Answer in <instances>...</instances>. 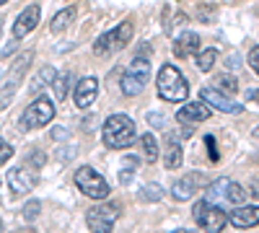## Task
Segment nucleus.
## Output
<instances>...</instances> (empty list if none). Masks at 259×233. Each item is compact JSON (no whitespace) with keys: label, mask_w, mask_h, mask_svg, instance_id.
<instances>
[{"label":"nucleus","mask_w":259,"mask_h":233,"mask_svg":"<svg viewBox=\"0 0 259 233\" xmlns=\"http://www.w3.org/2000/svg\"><path fill=\"white\" fill-rule=\"evenodd\" d=\"M104 143L114 148V151H124V148H130L135 143V122L130 119L127 114H112V117H106L104 122Z\"/></svg>","instance_id":"f257e3e1"},{"label":"nucleus","mask_w":259,"mask_h":233,"mask_svg":"<svg viewBox=\"0 0 259 233\" xmlns=\"http://www.w3.org/2000/svg\"><path fill=\"white\" fill-rule=\"evenodd\" d=\"M156 88H158V96L171 104L187 101V96H189V83L182 75V70H177L174 65H161L158 78H156Z\"/></svg>","instance_id":"f03ea898"},{"label":"nucleus","mask_w":259,"mask_h":233,"mask_svg":"<svg viewBox=\"0 0 259 233\" xmlns=\"http://www.w3.org/2000/svg\"><path fill=\"white\" fill-rule=\"evenodd\" d=\"M133 21H122V24H117L114 29H109L106 34H101L96 41H94V55L99 57H106V55H114V52H122L127 44H130V39H133Z\"/></svg>","instance_id":"7ed1b4c3"},{"label":"nucleus","mask_w":259,"mask_h":233,"mask_svg":"<svg viewBox=\"0 0 259 233\" xmlns=\"http://www.w3.org/2000/svg\"><path fill=\"white\" fill-rule=\"evenodd\" d=\"M246 200V189L233 181L228 176H221L207 184V202L212 205H233V207H241Z\"/></svg>","instance_id":"20e7f679"},{"label":"nucleus","mask_w":259,"mask_h":233,"mask_svg":"<svg viewBox=\"0 0 259 233\" xmlns=\"http://www.w3.org/2000/svg\"><path fill=\"white\" fill-rule=\"evenodd\" d=\"M148 80H150V60L148 57H135L133 62H130V68L122 73L119 88H122L124 96H138L148 86Z\"/></svg>","instance_id":"39448f33"},{"label":"nucleus","mask_w":259,"mask_h":233,"mask_svg":"<svg viewBox=\"0 0 259 233\" xmlns=\"http://www.w3.org/2000/svg\"><path fill=\"white\" fill-rule=\"evenodd\" d=\"M192 215L197 220V225L205 233H221L228 225V215L221 205H212L207 200H197V205L192 207Z\"/></svg>","instance_id":"423d86ee"},{"label":"nucleus","mask_w":259,"mask_h":233,"mask_svg":"<svg viewBox=\"0 0 259 233\" xmlns=\"http://www.w3.org/2000/svg\"><path fill=\"white\" fill-rule=\"evenodd\" d=\"M52 117H55V101L50 96H36L21 114V127L24 130H39V127H47Z\"/></svg>","instance_id":"0eeeda50"},{"label":"nucleus","mask_w":259,"mask_h":233,"mask_svg":"<svg viewBox=\"0 0 259 233\" xmlns=\"http://www.w3.org/2000/svg\"><path fill=\"white\" fill-rule=\"evenodd\" d=\"M75 187L89 200H106V197H109V192H112L109 184H106V179L99 171H94L91 166H80L78 171H75Z\"/></svg>","instance_id":"6e6552de"},{"label":"nucleus","mask_w":259,"mask_h":233,"mask_svg":"<svg viewBox=\"0 0 259 233\" xmlns=\"http://www.w3.org/2000/svg\"><path fill=\"white\" fill-rule=\"evenodd\" d=\"M117 218H119V205H114V202L96 205V207L89 210V215H85V220H89V228H91L94 233H112Z\"/></svg>","instance_id":"1a4fd4ad"},{"label":"nucleus","mask_w":259,"mask_h":233,"mask_svg":"<svg viewBox=\"0 0 259 233\" xmlns=\"http://www.w3.org/2000/svg\"><path fill=\"white\" fill-rule=\"evenodd\" d=\"M31 60H34V52H24L18 60H16V65H13V73H11V78L6 80V86L0 88V112H3L8 104L13 101V96H16V91H18V86H21V80H24V73H26V68L31 65Z\"/></svg>","instance_id":"9d476101"},{"label":"nucleus","mask_w":259,"mask_h":233,"mask_svg":"<svg viewBox=\"0 0 259 233\" xmlns=\"http://www.w3.org/2000/svg\"><path fill=\"white\" fill-rule=\"evenodd\" d=\"M207 184H210V176H207V174H202V171H189V174H184L182 179L174 181V187H171V197H174L177 202H187V200L194 197V192H197V189H202V187H207Z\"/></svg>","instance_id":"9b49d317"},{"label":"nucleus","mask_w":259,"mask_h":233,"mask_svg":"<svg viewBox=\"0 0 259 233\" xmlns=\"http://www.w3.org/2000/svg\"><path fill=\"white\" fill-rule=\"evenodd\" d=\"M200 96H202V101L207 104L210 109H218V112H226V114H239V112H244V107H241L239 101H233L228 94L212 88V86H205V88L200 91Z\"/></svg>","instance_id":"f8f14e48"},{"label":"nucleus","mask_w":259,"mask_h":233,"mask_svg":"<svg viewBox=\"0 0 259 233\" xmlns=\"http://www.w3.org/2000/svg\"><path fill=\"white\" fill-rule=\"evenodd\" d=\"M6 179H8V189H11V195H16V197L29 195L31 189L36 187V174H34V171H29L26 166H16V168H11V174H8Z\"/></svg>","instance_id":"ddd939ff"},{"label":"nucleus","mask_w":259,"mask_h":233,"mask_svg":"<svg viewBox=\"0 0 259 233\" xmlns=\"http://www.w3.org/2000/svg\"><path fill=\"white\" fill-rule=\"evenodd\" d=\"M39 18H41L39 6H36V3H34V6H26L24 11L18 13V18L13 21V39L21 41L26 34H31V31L39 26Z\"/></svg>","instance_id":"4468645a"},{"label":"nucleus","mask_w":259,"mask_h":233,"mask_svg":"<svg viewBox=\"0 0 259 233\" xmlns=\"http://www.w3.org/2000/svg\"><path fill=\"white\" fill-rule=\"evenodd\" d=\"M96 94H99V80H96V75H85V78L78 80V86H75L73 104H75L78 109H89V107H94Z\"/></svg>","instance_id":"2eb2a0df"},{"label":"nucleus","mask_w":259,"mask_h":233,"mask_svg":"<svg viewBox=\"0 0 259 233\" xmlns=\"http://www.w3.org/2000/svg\"><path fill=\"white\" fill-rule=\"evenodd\" d=\"M210 117H212V109L202 99L184 104V107L177 112V122H182V124H200V122H207Z\"/></svg>","instance_id":"dca6fc26"},{"label":"nucleus","mask_w":259,"mask_h":233,"mask_svg":"<svg viewBox=\"0 0 259 233\" xmlns=\"http://www.w3.org/2000/svg\"><path fill=\"white\" fill-rule=\"evenodd\" d=\"M228 223L241 228V230H249L254 225H259V205H241L236 207L233 213L228 215Z\"/></svg>","instance_id":"f3484780"},{"label":"nucleus","mask_w":259,"mask_h":233,"mask_svg":"<svg viewBox=\"0 0 259 233\" xmlns=\"http://www.w3.org/2000/svg\"><path fill=\"white\" fill-rule=\"evenodd\" d=\"M197 50H200V34L182 31L174 39V55L177 57H192V55H197Z\"/></svg>","instance_id":"a211bd4d"},{"label":"nucleus","mask_w":259,"mask_h":233,"mask_svg":"<svg viewBox=\"0 0 259 233\" xmlns=\"http://www.w3.org/2000/svg\"><path fill=\"white\" fill-rule=\"evenodd\" d=\"M55 75H57V73H55V68H52V65H45V68H41V70L34 75V80L29 83V94H31V96H39L47 86H52Z\"/></svg>","instance_id":"6ab92c4d"},{"label":"nucleus","mask_w":259,"mask_h":233,"mask_svg":"<svg viewBox=\"0 0 259 233\" xmlns=\"http://www.w3.org/2000/svg\"><path fill=\"white\" fill-rule=\"evenodd\" d=\"M73 21H75V6H68V8H62L60 13H55V18L50 21V31L52 34H62L68 26H73Z\"/></svg>","instance_id":"aec40b11"},{"label":"nucleus","mask_w":259,"mask_h":233,"mask_svg":"<svg viewBox=\"0 0 259 233\" xmlns=\"http://www.w3.org/2000/svg\"><path fill=\"white\" fill-rule=\"evenodd\" d=\"M182 156H184V153H182V145H179V143H177L174 137H171V140H168V145H166L163 166L168 168V171H174V168H179V166H182V161H184Z\"/></svg>","instance_id":"412c9836"},{"label":"nucleus","mask_w":259,"mask_h":233,"mask_svg":"<svg viewBox=\"0 0 259 233\" xmlns=\"http://www.w3.org/2000/svg\"><path fill=\"white\" fill-rule=\"evenodd\" d=\"M140 145H143V153H145V161L156 163L158 156H161V148H158V137L153 132H145L140 135Z\"/></svg>","instance_id":"4be33fe9"},{"label":"nucleus","mask_w":259,"mask_h":233,"mask_svg":"<svg viewBox=\"0 0 259 233\" xmlns=\"http://www.w3.org/2000/svg\"><path fill=\"white\" fill-rule=\"evenodd\" d=\"M70 83H73V75L70 73H57L55 80H52V91H55V99L62 101V99H68V88H70Z\"/></svg>","instance_id":"5701e85b"},{"label":"nucleus","mask_w":259,"mask_h":233,"mask_svg":"<svg viewBox=\"0 0 259 233\" xmlns=\"http://www.w3.org/2000/svg\"><path fill=\"white\" fill-rule=\"evenodd\" d=\"M215 60H218V50L207 47V50H202V52L197 55V68H200L202 73H210L212 65H215Z\"/></svg>","instance_id":"b1692460"},{"label":"nucleus","mask_w":259,"mask_h":233,"mask_svg":"<svg viewBox=\"0 0 259 233\" xmlns=\"http://www.w3.org/2000/svg\"><path fill=\"white\" fill-rule=\"evenodd\" d=\"M212 88H218L223 94H236V91H239V80H236L231 73H223V75L215 78V86Z\"/></svg>","instance_id":"393cba45"},{"label":"nucleus","mask_w":259,"mask_h":233,"mask_svg":"<svg viewBox=\"0 0 259 233\" xmlns=\"http://www.w3.org/2000/svg\"><path fill=\"white\" fill-rule=\"evenodd\" d=\"M163 197V189H161V184H156V181H150V184H145L143 189H140V200L143 202H158Z\"/></svg>","instance_id":"a878e982"},{"label":"nucleus","mask_w":259,"mask_h":233,"mask_svg":"<svg viewBox=\"0 0 259 233\" xmlns=\"http://www.w3.org/2000/svg\"><path fill=\"white\" fill-rule=\"evenodd\" d=\"M39 213H41V205H39V200H31V202H26V207H24V220H36L39 218Z\"/></svg>","instance_id":"bb28decb"},{"label":"nucleus","mask_w":259,"mask_h":233,"mask_svg":"<svg viewBox=\"0 0 259 233\" xmlns=\"http://www.w3.org/2000/svg\"><path fill=\"white\" fill-rule=\"evenodd\" d=\"M8 158H13V145H11L8 140L0 137V166H6Z\"/></svg>","instance_id":"cd10ccee"},{"label":"nucleus","mask_w":259,"mask_h":233,"mask_svg":"<svg viewBox=\"0 0 259 233\" xmlns=\"http://www.w3.org/2000/svg\"><path fill=\"white\" fill-rule=\"evenodd\" d=\"M205 145H207V156L212 163H218L221 161V153H218V148H215V137L212 135H205Z\"/></svg>","instance_id":"c85d7f7f"},{"label":"nucleus","mask_w":259,"mask_h":233,"mask_svg":"<svg viewBox=\"0 0 259 233\" xmlns=\"http://www.w3.org/2000/svg\"><path fill=\"white\" fill-rule=\"evenodd\" d=\"M249 68L259 75V47H254V50L249 52Z\"/></svg>","instance_id":"c756f323"},{"label":"nucleus","mask_w":259,"mask_h":233,"mask_svg":"<svg viewBox=\"0 0 259 233\" xmlns=\"http://www.w3.org/2000/svg\"><path fill=\"white\" fill-rule=\"evenodd\" d=\"M148 122H150V127H163V114L150 112V114H148Z\"/></svg>","instance_id":"7c9ffc66"},{"label":"nucleus","mask_w":259,"mask_h":233,"mask_svg":"<svg viewBox=\"0 0 259 233\" xmlns=\"http://www.w3.org/2000/svg\"><path fill=\"white\" fill-rule=\"evenodd\" d=\"M140 166V161L135 158V156H124V168H130V171H133V168H138Z\"/></svg>","instance_id":"2f4dec72"},{"label":"nucleus","mask_w":259,"mask_h":233,"mask_svg":"<svg viewBox=\"0 0 259 233\" xmlns=\"http://www.w3.org/2000/svg\"><path fill=\"white\" fill-rule=\"evenodd\" d=\"M50 137H55V140H65V137H68V130H65V127H55Z\"/></svg>","instance_id":"473e14b6"},{"label":"nucleus","mask_w":259,"mask_h":233,"mask_svg":"<svg viewBox=\"0 0 259 233\" xmlns=\"http://www.w3.org/2000/svg\"><path fill=\"white\" fill-rule=\"evenodd\" d=\"M226 65H228V68H233V70H239V68H241V57H236V55H231V57L226 60Z\"/></svg>","instance_id":"72a5a7b5"},{"label":"nucleus","mask_w":259,"mask_h":233,"mask_svg":"<svg viewBox=\"0 0 259 233\" xmlns=\"http://www.w3.org/2000/svg\"><path fill=\"white\" fill-rule=\"evenodd\" d=\"M29 158H34V166H45V153H41V151L29 153Z\"/></svg>","instance_id":"f704fd0d"},{"label":"nucleus","mask_w":259,"mask_h":233,"mask_svg":"<svg viewBox=\"0 0 259 233\" xmlns=\"http://www.w3.org/2000/svg\"><path fill=\"white\" fill-rule=\"evenodd\" d=\"M210 13H212L210 8H197V16L205 21V24H210V21H212V16H210Z\"/></svg>","instance_id":"c9c22d12"},{"label":"nucleus","mask_w":259,"mask_h":233,"mask_svg":"<svg viewBox=\"0 0 259 233\" xmlns=\"http://www.w3.org/2000/svg\"><path fill=\"white\" fill-rule=\"evenodd\" d=\"M133 176H135V174H133V171H130V168H124V171H122V174H119V181H122V184H124V187H127V184H130V181H133Z\"/></svg>","instance_id":"e433bc0d"},{"label":"nucleus","mask_w":259,"mask_h":233,"mask_svg":"<svg viewBox=\"0 0 259 233\" xmlns=\"http://www.w3.org/2000/svg\"><path fill=\"white\" fill-rule=\"evenodd\" d=\"M249 99H251L254 104H259V88H251V91H249Z\"/></svg>","instance_id":"4c0bfd02"},{"label":"nucleus","mask_w":259,"mask_h":233,"mask_svg":"<svg viewBox=\"0 0 259 233\" xmlns=\"http://www.w3.org/2000/svg\"><path fill=\"white\" fill-rule=\"evenodd\" d=\"M171 233H194V230H189V228H177V230H171Z\"/></svg>","instance_id":"58836bf2"},{"label":"nucleus","mask_w":259,"mask_h":233,"mask_svg":"<svg viewBox=\"0 0 259 233\" xmlns=\"http://www.w3.org/2000/svg\"><path fill=\"white\" fill-rule=\"evenodd\" d=\"M0 34H3V18H0Z\"/></svg>","instance_id":"ea45409f"},{"label":"nucleus","mask_w":259,"mask_h":233,"mask_svg":"<svg viewBox=\"0 0 259 233\" xmlns=\"http://www.w3.org/2000/svg\"><path fill=\"white\" fill-rule=\"evenodd\" d=\"M6 3H8V0H0V6H6Z\"/></svg>","instance_id":"a19ab883"},{"label":"nucleus","mask_w":259,"mask_h":233,"mask_svg":"<svg viewBox=\"0 0 259 233\" xmlns=\"http://www.w3.org/2000/svg\"><path fill=\"white\" fill-rule=\"evenodd\" d=\"M21 233H34V230H21Z\"/></svg>","instance_id":"79ce46f5"},{"label":"nucleus","mask_w":259,"mask_h":233,"mask_svg":"<svg viewBox=\"0 0 259 233\" xmlns=\"http://www.w3.org/2000/svg\"><path fill=\"white\" fill-rule=\"evenodd\" d=\"M0 230H3V223H0Z\"/></svg>","instance_id":"37998d69"}]
</instances>
